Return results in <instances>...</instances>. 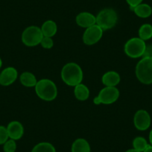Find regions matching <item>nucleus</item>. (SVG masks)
Wrapping results in <instances>:
<instances>
[{
	"instance_id": "f03ea898",
	"label": "nucleus",
	"mask_w": 152,
	"mask_h": 152,
	"mask_svg": "<svg viewBox=\"0 0 152 152\" xmlns=\"http://www.w3.org/2000/svg\"><path fill=\"white\" fill-rule=\"evenodd\" d=\"M34 88L37 96L46 102H52L58 96V88L52 80L46 78L37 81Z\"/></svg>"
},
{
	"instance_id": "20e7f679",
	"label": "nucleus",
	"mask_w": 152,
	"mask_h": 152,
	"mask_svg": "<svg viewBox=\"0 0 152 152\" xmlns=\"http://www.w3.org/2000/svg\"><path fill=\"white\" fill-rule=\"evenodd\" d=\"M96 24L103 31L109 30L116 26L118 21V14L113 8H104L96 16Z\"/></svg>"
},
{
	"instance_id": "a211bd4d",
	"label": "nucleus",
	"mask_w": 152,
	"mask_h": 152,
	"mask_svg": "<svg viewBox=\"0 0 152 152\" xmlns=\"http://www.w3.org/2000/svg\"><path fill=\"white\" fill-rule=\"evenodd\" d=\"M20 80L21 84L26 87H34L37 83L34 75L29 72H24L20 75Z\"/></svg>"
},
{
	"instance_id": "7ed1b4c3",
	"label": "nucleus",
	"mask_w": 152,
	"mask_h": 152,
	"mask_svg": "<svg viewBox=\"0 0 152 152\" xmlns=\"http://www.w3.org/2000/svg\"><path fill=\"white\" fill-rule=\"evenodd\" d=\"M137 79L142 84H152V57H142L137 63L135 69Z\"/></svg>"
},
{
	"instance_id": "bb28decb",
	"label": "nucleus",
	"mask_w": 152,
	"mask_h": 152,
	"mask_svg": "<svg viewBox=\"0 0 152 152\" xmlns=\"http://www.w3.org/2000/svg\"><path fill=\"white\" fill-rule=\"evenodd\" d=\"M143 152H152V145H149L148 146L147 148H146Z\"/></svg>"
},
{
	"instance_id": "f3484780",
	"label": "nucleus",
	"mask_w": 152,
	"mask_h": 152,
	"mask_svg": "<svg viewBox=\"0 0 152 152\" xmlns=\"http://www.w3.org/2000/svg\"><path fill=\"white\" fill-rule=\"evenodd\" d=\"M90 144L85 139H77L72 145V152H90Z\"/></svg>"
},
{
	"instance_id": "39448f33",
	"label": "nucleus",
	"mask_w": 152,
	"mask_h": 152,
	"mask_svg": "<svg viewBox=\"0 0 152 152\" xmlns=\"http://www.w3.org/2000/svg\"><path fill=\"white\" fill-rule=\"evenodd\" d=\"M146 46L145 41L140 37H133L125 43L124 50L129 58H139L143 57Z\"/></svg>"
},
{
	"instance_id": "2eb2a0df",
	"label": "nucleus",
	"mask_w": 152,
	"mask_h": 152,
	"mask_svg": "<svg viewBox=\"0 0 152 152\" xmlns=\"http://www.w3.org/2000/svg\"><path fill=\"white\" fill-rule=\"evenodd\" d=\"M74 94L78 101L84 102V101L87 100L90 97V90L87 86L81 83L75 87Z\"/></svg>"
},
{
	"instance_id": "cd10ccee",
	"label": "nucleus",
	"mask_w": 152,
	"mask_h": 152,
	"mask_svg": "<svg viewBox=\"0 0 152 152\" xmlns=\"http://www.w3.org/2000/svg\"><path fill=\"white\" fill-rule=\"evenodd\" d=\"M149 142L151 143V145H152V130L150 131V134H149Z\"/></svg>"
},
{
	"instance_id": "dca6fc26",
	"label": "nucleus",
	"mask_w": 152,
	"mask_h": 152,
	"mask_svg": "<svg viewBox=\"0 0 152 152\" xmlns=\"http://www.w3.org/2000/svg\"><path fill=\"white\" fill-rule=\"evenodd\" d=\"M134 14L140 18H148L152 14V8L145 3H141L132 10Z\"/></svg>"
},
{
	"instance_id": "423d86ee",
	"label": "nucleus",
	"mask_w": 152,
	"mask_h": 152,
	"mask_svg": "<svg viewBox=\"0 0 152 152\" xmlns=\"http://www.w3.org/2000/svg\"><path fill=\"white\" fill-rule=\"evenodd\" d=\"M43 34L40 28L35 26H29L22 34V41L28 47H34L40 44Z\"/></svg>"
},
{
	"instance_id": "393cba45",
	"label": "nucleus",
	"mask_w": 152,
	"mask_h": 152,
	"mask_svg": "<svg viewBox=\"0 0 152 152\" xmlns=\"http://www.w3.org/2000/svg\"><path fill=\"white\" fill-rule=\"evenodd\" d=\"M143 0H126L127 3L128 4L130 7V9L132 11L134 9V8H135L136 6H137L140 4L142 3Z\"/></svg>"
},
{
	"instance_id": "aec40b11",
	"label": "nucleus",
	"mask_w": 152,
	"mask_h": 152,
	"mask_svg": "<svg viewBox=\"0 0 152 152\" xmlns=\"http://www.w3.org/2000/svg\"><path fill=\"white\" fill-rule=\"evenodd\" d=\"M31 152H56V150L52 144L47 142H43L37 144L33 148Z\"/></svg>"
},
{
	"instance_id": "f8f14e48",
	"label": "nucleus",
	"mask_w": 152,
	"mask_h": 152,
	"mask_svg": "<svg viewBox=\"0 0 152 152\" xmlns=\"http://www.w3.org/2000/svg\"><path fill=\"white\" fill-rule=\"evenodd\" d=\"M76 23L80 27L87 28L96 24V17L93 14L89 12H81L78 14L75 19Z\"/></svg>"
},
{
	"instance_id": "5701e85b",
	"label": "nucleus",
	"mask_w": 152,
	"mask_h": 152,
	"mask_svg": "<svg viewBox=\"0 0 152 152\" xmlns=\"http://www.w3.org/2000/svg\"><path fill=\"white\" fill-rule=\"evenodd\" d=\"M43 49H52L54 46V42L52 40V37H43V39L41 40V43H40Z\"/></svg>"
},
{
	"instance_id": "b1692460",
	"label": "nucleus",
	"mask_w": 152,
	"mask_h": 152,
	"mask_svg": "<svg viewBox=\"0 0 152 152\" xmlns=\"http://www.w3.org/2000/svg\"><path fill=\"white\" fill-rule=\"evenodd\" d=\"M8 136L7 128L4 126H0V145H4L8 140Z\"/></svg>"
},
{
	"instance_id": "4be33fe9",
	"label": "nucleus",
	"mask_w": 152,
	"mask_h": 152,
	"mask_svg": "<svg viewBox=\"0 0 152 152\" xmlns=\"http://www.w3.org/2000/svg\"><path fill=\"white\" fill-rule=\"evenodd\" d=\"M3 150L5 152H15L17 150V143L15 140H8L4 144Z\"/></svg>"
},
{
	"instance_id": "6e6552de",
	"label": "nucleus",
	"mask_w": 152,
	"mask_h": 152,
	"mask_svg": "<svg viewBox=\"0 0 152 152\" xmlns=\"http://www.w3.org/2000/svg\"><path fill=\"white\" fill-rule=\"evenodd\" d=\"M103 31V29L97 24L93 25L86 28L83 34V41L87 46L96 44L102 39Z\"/></svg>"
},
{
	"instance_id": "ddd939ff",
	"label": "nucleus",
	"mask_w": 152,
	"mask_h": 152,
	"mask_svg": "<svg viewBox=\"0 0 152 152\" xmlns=\"http://www.w3.org/2000/svg\"><path fill=\"white\" fill-rule=\"evenodd\" d=\"M102 83L105 87H116L121 81L120 75L116 71H108L103 75Z\"/></svg>"
},
{
	"instance_id": "9d476101",
	"label": "nucleus",
	"mask_w": 152,
	"mask_h": 152,
	"mask_svg": "<svg viewBox=\"0 0 152 152\" xmlns=\"http://www.w3.org/2000/svg\"><path fill=\"white\" fill-rule=\"evenodd\" d=\"M18 77L17 70L14 67H7L0 73V84L9 86L14 84Z\"/></svg>"
},
{
	"instance_id": "412c9836",
	"label": "nucleus",
	"mask_w": 152,
	"mask_h": 152,
	"mask_svg": "<svg viewBox=\"0 0 152 152\" xmlns=\"http://www.w3.org/2000/svg\"><path fill=\"white\" fill-rule=\"evenodd\" d=\"M149 145L144 137H137L133 141V147L134 149L140 152H143L148 148Z\"/></svg>"
},
{
	"instance_id": "4468645a",
	"label": "nucleus",
	"mask_w": 152,
	"mask_h": 152,
	"mask_svg": "<svg viewBox=\"0 0 152 152\" xmlns=\"http://www.w3.org/2000/svg\"><path fill=\"white\" fill-rule=\"evenodd\" d=\"M40 29H41L43 37H52L56 34L57 31H58V26L53 20H47L43 23Z\"/></svg>"
},
{
	"instance_id": "f257e3e1",
	"label": "nucleus",
	"mask_w": 152,
	"mask_h": 152,
	"mask_svg": "<svg viewBox=\"0 0 152 152\" xmlns=\"http://www.w3.org/2000/svg\"><path fill=\"white\" fill-rule=\"evenodd\" d=\"M84 78L81 67L76 63H68L61 70V78L63 81L70 87H75L81 84Z\"/></svg>"
},
{
	"instance_id": "6ab92c4d",
	"label": "nucleus",
	"mask_w": 152,
	"mask_h": 152,
	"mask_svg": "<svg viewBox=\"0 0 152 152\" xmlns=\"http://www.w3.org/2000/svg\"><path fill=\"white\" fill-rule=\"evenodd\" d=\"M139 37L142 40H150L152 37V26L151 24H143L139 29Z\"/></svg>"
},
{
	"instance_id": "9b49d317",
	"label": "nucleus",
	"mask_w": 152,
	"mask_h": 152,
	"mask_svg": "<svg viewBox=\"0 0 152 152\" xmlns=\"http://www.w3.org/2000/svg\"><path fill=\"white\" fill-rule=\"evenodd\" d=\"M9 138L14 140H18L23 137L24 134V128L20 122L13 121L8 124L7 127Z\"/></svg>"
},
{
	"instance_id": "c85d7f7f",
	"label": "nucleus",
	"mask_w": 152,
	"mask_h": 152,
	"mask_svg": "<svg viewBox=\"0 0 152 152\" xmlns=\"http://www.w3.org/2000/svg\"><path fill=\"white\" fill-rule=\"evenodd\" d=\"M125 152H140V151H139L136 150V149L134 148H132V149H129V150L126 151Z\"/></svg>"
},
{
	"instance_id": "1a4fd4ad",
	"label": "nucleus",
	"mask_w": 152,
	"mask_h": 152,
	"mask_svg": "<svg viewBox=\"0 0 152 152\" xmlns=\"http://www.w3.org/2000/svg\"><path fill=\"white\" fill-rule=\"evenodd\" d=\"M151 119L150 114L145 110H139L136 112L134 117V124L139 131H146L151 125Z\"/></svg>"
},
{
	"instance_id": "c756f323",
	"label": "nucleus",
	"mask_w": 152,
	"mask_h": 152,
	"mask_svg": "<svg viewBox=\"0 0 152 152\" xmlns=\"http://www.w3.org/2000/svg\"><path fill=\"white\" fill-rule=\"evenodd\" d=\"M2 59L0 58V68L2 67Z\"/></svg>"
},
{
	"instance_id": "0eeeda50",
	"label": "nucleus",
	"mask_w": 152,
	"mask_h": 152,
	"mask_svg": "<svg viewBox=\"0 0 152 152\" xmlns=\"http://www.w3.org/2000/svg\"><path fill=\"white\" fill-rule=\"evenodd\" d=\"M119 97V90L116 87H105L99 92V95L93 99L96 105L111 104L116 102Z\"/></svg>"
},
{
	"instance_id": "a878e982",
	"label": "nucleus",
	"mask_w": 152,
	"mask_h": 152,
	"mask_svg": "<svg viewBox=\"0 0 152 152\" xmlns=\"http://www.w3.org/2000/svg\"><path fill=\"white\" fill-rule=\"evenodd\" d=\"M143 57H152V46H146Z\"/></svg>"
}]
</instances>
